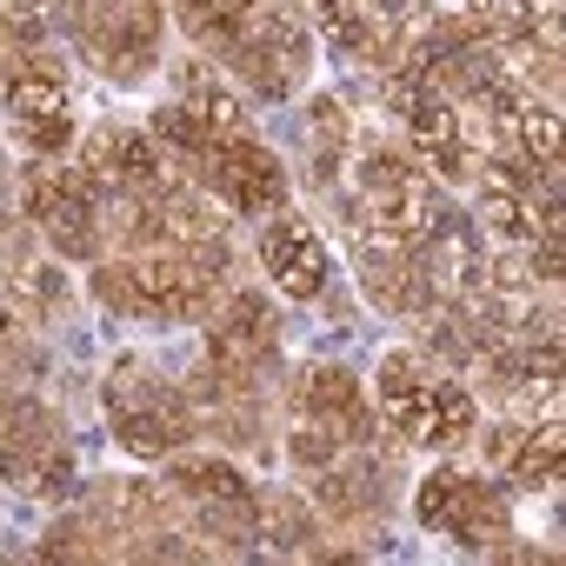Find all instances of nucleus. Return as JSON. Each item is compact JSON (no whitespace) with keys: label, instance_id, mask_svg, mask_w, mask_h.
<instances>
[{"label":"nucleus","instance_id":"f257e3e1","mask_svg":"<svg viewBox=\"0 0 566 566\" xmlns=\"http://www.w3.org/2000/svg\"><path fill=\"white\" fill-rule=\"evenodd\" d=\"M227 240H154V247H134L120 260H101L94 266V301L114 307V314H134V321H193V314H213V301L227 294Z\"/></svg>","mask_w":566,"mask_h":566},{"label":"nucleus","instance_id":"f03ea898","mask_svg":"<svg viewBox=\"0 0 566 566\" xmlns=\"http://www.w3.org/2000/svg\"><path fill=\"white\" fill-rule=\"evenodd\" d=\"M287 420H294L287 453H294V467H307V473L334 467V460L354 453V447H380V413H374L367 387H360L347 367H327V360H307V367L294 374V387H287Z\"/></svg>","mask_w":566,"mask_h":566},{"label":"nucleus","instance_id":"7ed1b4c3","mask_svg":"<svg viewBox=\"0 0 566 566\" xmlns=\"http://www.w3.org/2000/svg\"><path fill=\"white\" fill-rule=\"evenodd\" d=\"M380 407H387L394 433H400L407 447H427V453H453V447H467L473 427H480L473 387H467L460 374L420 360L413 347H400V354L380 360Z\"/></svg>","mask_w":566,"mask_h":566},{"label":"nucleus","instance_id":"20e7f679","mask_svg":"<svg viewBox=\"0 0 566 566\" xmlns=\"http://www.w3.org/2000/svg\"><path fill=\"white\" fill-rule=\"evenodd\" d=\"M54 21L67 28V41L81 48V61H94L107 81L134 87L160 61L167 0H54Z\"/></svg>","mask_w":566,"mask_h":566},{"label":"nucleus","instance_id":"39448f33","mask_svg":"<svg viewBox=\"0 0 566 566\" xmlns=\"http://www.w3.org/2000/svg\"><path fill=\"white\" fill-rule=\"evenodd\" d=\"M387 101H394V114H400V147L420 160V174H433V180H447V187L473 180V147H467L460 107H453V94L427 74L420 54H400V61L387 67Z\"/></svg>","mask_w":566,"mask_h":566},{"label":"nucleus","instance_id":"423d86ee","mask_svg":"<svg viewBox=\"0 0 566 566\" xmlns=\"http://www.w3.org/2000/svg\"><path fill=\"white\" fill-rule=\"evenodd\" d=\"M107 427L134 460H174L200 433L193 400L174 380H160V367L140 354L114 360V374H107Z\"/></svg>","mask_w":566,"mask_h":566},{"label":"nucleus","instance_id":"0eeeda50","mask_svg":"<svg viewBox=\"0 0 566 566\" xmlns=\"http://www.w3.org/2000/svg\"><path fill=\"white\" fill-rule=\"evenodd\" d=\"M167 493H174V506L193 520V533L213 553H247L260 539V486L233 460H220V453H174Z\"/></svg>","mask_w":566,"mask_h":566},{"label":"nucleus","instance_id":"6e6552de","mask_svg":"<svg viewBox=\"0 0 566 566\" xmlns=\"http://www.w3.org/2000/svg\"><path fill=\"white\" fill-rule=\"evenodd\" d=\"M174 513H180L174 493L154 486V480H107V486H94V500L81 506V520H87L101 559H187L193 546L180 539Z\"/></svg>","mask_w":566,"mask_h":566},{"label":"nucleus","instance_id":"1a4fd4ad","mask_svg":"<svg viewBox=\"0 0 566 566\" xmlns=\"http://www.w3.org/2000/svg\"><path fill=\"white\" fill-rule=\"evenodd\" d=\"M413 520L440 539H453L460 553H506L513 539V506L486 473L467 467H433L413 486Z\"/></svg>","mask_w":566,"mask_h":566},{"label":"nucleus","instance_id":"9d476101","mask_svg":"<svg viewBox=\"0 0 566 566\" xmlns=\"http://www.w3.org/2000/svg\"><path fill=\"white\" fill-rule=\"evenodd\" d=\"M0 473H8L28 500L74 493V453L61 440V413L41 394H8L0 387Z\"/></svg>","mask_w":566,"mask_h":566},{"label":"nucleus","instance_id":"9b49d317","mask_svg":"<svg viewBox=\"0 0 566 566\" xmlns=\"http://www.w3.org/2000/svg\"><path fill=\"white\" fill-rule=\"evenodd\" d=\"M207 200H220L227 213H280L287 207V167L273 160V147L253 134V127H240V134H220L200 160H187L180 167Z\"/></svg>","mask_w":566,"mask_h":566},{"label":"nucleus","instance_id":"f8f14e48","mask_svg":"<svg viewBox=\"0 0 566 566\" xmlns=\"http://www.w3.org/2000/svg\"><path fill=\"white\" fill-rule=\"evenodd\" d=\"M21 207L28 220L41 227V240L61 253V260H94L101 253V200L94 187L81 180V167H61V160H28L21 167Z\"/></svg>","mask_w":566,"mask_h":566},{"label":"nucleus","instance_id":"ddd939ff","mask_svg":"<svg viewBox=\"0 0 566 566\" xmlns=\"http://www.w3.org/2000/svg\"><path fill=\"white\" fill-rule=\"evenodd\" d=\"M220 67L240 74L260 101H287V94H301V81H307V67H314V41H307L301 8H294V0H273V8L220 54Z\"/></svg>","mask_w":566,"mask_h":566},{"label":"nucleus","instance_id":"4468645a","mask_svg":"<svg viewBox=\"0 0 566 566\" xmlns=\"http://www.w3.org/2000/svg\"><path fill=\"white\" fill-rule=\"evenodd\" d=\"M81 180L94 187V200H127V193H160L167 180H180V167L167 160V147L154 134L107 120L81 140Z\"/></svg>","mask_w":566,"mask_h":566},{"label":"nucleus","instance_id":"2eb2a0df","mask_svg":"<svg viewBox=\"0 0 566 566\" xmlns=\"http://www.w3.org/2000/svg\"><path fill=\"white\" fill-rule=\"evenodd\" d=\"M480 453H486V473H500L513 486H533V493H553L559 486V467H566L559 413H506V420H493L480 433Z\"/></svg>","mask_w":566,"mask_h":566},{"label":"nucleus","instance_id":"dca6fc26","mask_svg":"<svg viewBox=\"0 0 566 566\" xmlns=\"http://www.w3.org/2000/svg\"><path fill=\"white\" fill-rule=\"evenodd\" d=\"M8 127H14V140L28 147V154H41V160H61L67 154V140H74V101H67V81L48 67V61H21L14 74H8Z\"/></svg>","mask_w":566,"mask_h":566},{"label":"nucleus","instance_id":"f3484780","mask_svg":"<svg viewBox=\"0 0 566 566\" xmlns=\"http://www.w3.org/2000/svg\"><path fill=\"white\" fill-rule=\"evenodd\" d=\"M314 21L327 28L334 48H347L354 61L367 67H394L407 54V34H413V0H307Z\"/></svg>","mask_w":566,"mask_h":566},{"label":"nucleus","instance_id":"a211bd4d","mask_svg":"<svg viewBox=\"0 0 566 566\" xmlns=\"http://www.w3.org/2000/svg\"><path fill=\"white\" fill-rule=\"evenodd\" d=\"M260 266L273 273V287L287 301H321L327 294V240H321L314 220H301L287 207L266 213V227H260Z\"/></svg>","mask_w":566,"mask_h":566},{"label":"nucleus","instance_id":"6ab92c4d","mask_svg":"<svg viewBox=\"0 0 566 566\" xmlns=\"http://www.w3.org/2000/svg\"><path fill=\"white\" fill-rule=\"evenodd\" d=\"M354 140H360V127H354V114H347L340 101H314V107H307V154H314V187H334V180L347 174V160H354Z\"/></svg>","mask_w":566,"mask_h":566},{"label":"nucleus","instance_id":"aec40b11","mask_svg":"<svg viewBox=\"0 0 566 566\" xmlns=\"http://www.w3.org/2000/svg\"><path fill=\"white\" fill-rule=\"evenodd\" d=\"M8 354H14V314H0V374H8Z\"/></svg>","mask_w":566,"mask_h":566},{"label":"nucleus","instance_id":"412c9836","mask_svg":"<svg viewBox=\"0 0 566 566\" xmlns=\"http://www.w3.org/2000/svg\"><path fill=\"white\" fill-rule=\"evenodd\" d=\"M447 8H453V14H473V0H447Z\"/></svg>","mask_w":566,"mask_h":566}]
</instances>
